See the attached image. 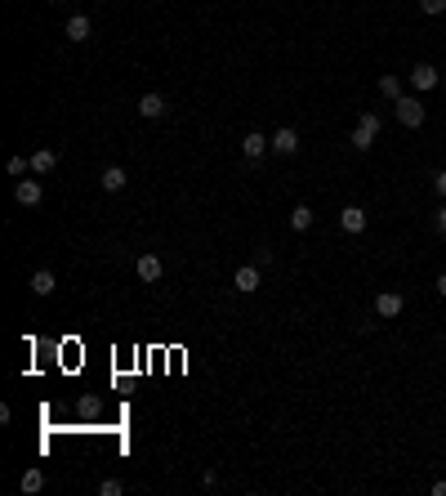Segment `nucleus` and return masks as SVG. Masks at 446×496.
Listing matches in <instances>:
<instances>
[{"mask_svg":"<svg viewBox=\"0 0 446 496\" xmlns=\"http://www.w3.org/2000/svg\"><path fill=\"white\" fill-rule=\"evenodd\" d=\"M438 81H442V76H438V68H433V63H415V68H411V90H415V94L438 90Z\"/></svg>","mask_w":446,"mask_h":496,"instance_id":"3","label":"nucleus"},{"mask_svg":"<svg viewBox=\"0 0 446 496\" xmlns=\"http://www.w3.org/2000/svg\"><path fill=\"white\" fill-rule=\"evenodd\" d=\"M402 309H406L402 291H379V295H375V313H379V318H384V322H393V318H397V313H402Z\"/></svg>","mask_w":446,"mask_h":496,"instance_id":"4","label":"nucleus"},{"mask_svg":"<svg viewBox=\"0 0 446 496\" xmlns=\"http://www.w3.org/2000/svg\"><path fill=\"white\" fill-rule=\"evenodd\" d=\"M232 286L241 295H254V291H259V264H241V269L232 273Z\"/></svg>","mask_w":446,"mask_h":496,"instance_id":"8","label":"nucleus"},{"mask_svg":"<svg viewBox=\"0 0 446 496\" xmlns=\"http://www.w3.org/2000/svg\"><path fill=\"white\" fill-rule=\"evenodd\" d=\"M433 496H446V479H438V483H433Z\"/></svg>","mask_w":446,"mask_h":496,"instance_id":"25","label":"nucleus"},{"mask_svg":"<svg viewBox=\"0 0 446 496\" xmlns=\"http://www.w3.org/2000/svg\"><path fill=\"white\" fill-rule=\"evenodd\" d=\"M290 228H295V233H308L312 228V206H295V211H290Z\"/></svg>","mask_w":446,"mask_h":496,"instance_id":"16","label":"nucleus"},{"mask_svg":"<svg viewBox=\"0 0 446 496\" xmlns=\"http://www.w3.org/2000/svg\"><path fill=\"white\" fill-rule=\"evenodd\" d=\"M393 112H397V121H402L406 130H420L424 121H429V108L420 103V94H402V99L393 103Z\"/></svg>","mask_w":446,"mask_h":496,"instance_id":"1","label":"nucleus"},{"mask_svg":"<svg viewBox=\"0 0 446 496\" xmlns=\"http://www.w3.org/2000/svg\"><path fill=\"white\" fill-rule=\"evenodd\" d=\"M420 14H429V18L446 14V0H420Z\"/></svg>","mask_w":446,"mask_h":496,"instance_id":"21","label":"nucleus"},{"mask_svg":"<svg viewBox=\"0 0 446 496\" xmlns=\"http://www.w3.org/2000/svg\"><path fill=\"white\" fill-rule=\"evenodd\" d=\"M18 488H23V492H41L45 488V474L41 470H27L23 479H18Z\"/></svg>","mask_w":446,"mask_h":496,"instance_id":"18","label":"nucleus"},{"mask_svg":"<svg viewBox=\"0 0 446 496\" xmlns=\"http://www.w3.org/2000/svg\"><path fill=\"white\" fill-rule=\"evenodd\" d=\"M379 94H384V99H402V81H397V76H379Z\"/></svg>","mask_w":446,"mask_h":496,"instance_id":"17","label":"nucleus"},{"mask_svg":"<svg viewBox=\"0 0 446 496\" xmlns=\"http://www.w3.org/2000/svg\"><path fill=\"white\" fill-rule=\"evenodd\" d=\"M27 170H32V157H9V175H27Z\"/></svg>","mask_w":446,"mask_h":496,"instance_id":"20","label":"nucleus"},{"mask_svg":"<svg viewBox=\"0 0 446 496\" xmlns=\"http://www.w3.org/2000/svg\"><path fill=\"white\" fill-rule=\"evenodd\" d=\"M121 492H125V483H121V479H103L99 483V496H121Z\"/></svg>","mask_w":446,"mask_h":496,"instance_id":"19","label":"nucleus"},{"mask_svg":"<svg viewBox=\"0 0 446 496\" xmlns=\"http://www.w3.org/2000/svg\"><path fill=\"white\" fill-rule=\"evenodd\" d=\"M379 130H384V121H379L375 112H362V117H357V130H353V135H348V143H353L357 152H366V148H375Z\"/></svg>","mask_w":446,"mask_h":496,"instance_id":"2","label":"nucleus"},{"mask_svg":"<svg viewBox=\"0 0 446 496\" xmlns=\"http://www.w3.org/2000/svg\"><path fill=\"white\" fill-rule=\"evenodd\" d=\"M54 166H59V152L54 148H36L32 152V175H50Z\"/></svg>","mask_w":446,"mask_h":496,"instance_id":"13","label":"nucleus"},{"mask_svg":"<svg viewBox=\"0 0 446 496\" xmlns=\"http://www.w3.org/2000/svg\"><path fill=\"white\" fill-rule=\"evenodd\" d=\"M165 112H170V108H165V99H161V94H156V90H148V94H143V99H139V117H148V121H156V117H165Z\"/></svg>","mask_w":446,"mask_h":496,"instance_id":"11","label":"nucleus"},{"mask_svg":"<svg viewBox=\"0 0 446 496\" xmlns=\"http://www.w3.org/2000/svg\"><path fill=\"white\" fill-rule=\"evenodd\" d=\"M433 286H438V295L446 300V273H438V282H433Z\"/></svg>","mask_w":446,"mask_h":496,"instance_id":"24","label":"nucleus"},{"mask_svg":"<svg viewBox=\"0 0 446 496\" xmlns=\"http://www.w3.org/2000/svg\"><path fill=\"white\" fill-rule=\"evenodd\" d=\"M161 273H165L161 255H139V260H134V278L139 282H161Z\"/></svg>","mask_w":446,"mask_h":496,"instance_id":"6","label":"nucleus"},{"mask_svg":"<svg viewBox=\"0 0 446 496\" xmlns=\"http://www.w3.org/2000/svg\"><path fill=\"white\" fill-rule=\"evenodd\" d=\"M272 152H277V157H295V152H299V135H295V130H277V135H272Z\"/></svg>","mask_w":446,"mask_h":496,"instance_id":"12","label":"nucleus"},{"mask_svg":"<svg viewBox=\"0 0 446 496\" xmlns=\"http://www.w3.org/2000/svg\"><path fill=\"white\" fill-rule=\"evenodd\" d=\"M103 188H108V193H121V188L130 184V175H125V166H108L103 170V179H99Z\"/></svg>","mask_w":446,"mask_h":496,"instance_id":"14","label":"nucleus"},{"mask_svg":"<svg viewBox=\"0 0 446 496\" xmlns=\"http://www.w3.org/2000/svg\"><path fill=\"white\" fill-rule=\"evenodd\" d=\"M433 188H438V197H446V170H438V175H433Z\"/></svg>","mask_w":446,"mask_h":496,"instance_id":"22","label":"nucleus"},{"mask_svg":"<svg viewBox=\"0 0 446 496\" xmlns=\"http://www.w3.org/2000/svg\"><path fill=\"white\" fill-rule=\"evenodd\" d=\"M433 224H438V233L446 237V206H442V211H438V219H433Z\"/></svg>","mask_w":446,"mask_h":496,"instance_id":"23","label":"nucleus"},{"mask_svg":"<svg viewBox=\"0 0 446 496\" xmlns=\"http://www.w3.org/2000/svg\"><path fill=\"white\" fill-rule=\"evenodd\" d=\"M268 148H272V139H268V135H259V130H250V135H241V157H245V161H259V157H263Z\"/></svg>","mask_w":446,"mask_h":496,"instance_id":"7","label":"nucleus"},{"mask_svg":"<svg viewBox=\"0 0 446 496\" xmlns=\"http://www.w3.org/2000/svg\"><path fill=\"white\" fill-rule=\"evenodd\" d=\"M54 273L50 269H41V273H32V295H54Z\"/></svg>","mask_w":446,"mask_h":496,"instance_id":"15","label":"nucleus"},{"mask_svg":"<svg viewBox=\"0 0 446 496\" xmlns=\"http://www.w3.org/2000/svg\"><path fill=\"white\" fill-rule=\"evenodd\" d=\"M339 228H344L348 237L366 233V211H362V206H344V211H339Z\"/></svg>","mask_w":446,"mask_h":496,"instance_id":"9","label":"nucleus"},{"mask_svg":"<svg viewBox=\"0 0 446 496\" xmlns=\"http://www.w3.org/2000/svg\"><path fill=\"white\" fill-rule=\"evenodd\" d=\"M63 36H68L72 45L90 41V36H94V23H90V14H72V18H68V27H63Z\"/></svg>","mask_w":446,"mask_h":496,"instance_id":"5","label":"nucleus"},{"mask_svg":"<svg viewBox=\"0 0 446 496\" xmlns=\"http://www.w3.org/2000/svg\"><path fill=\"white\" fill-rule=\"evenodd\" d=\"M14 197H18V206H41V184H36V179H18L14 184Z\"/></svg>","mask_w":446,"mask_h":496,"instance_id":"10","label":"nucleus"}]
</instances>
